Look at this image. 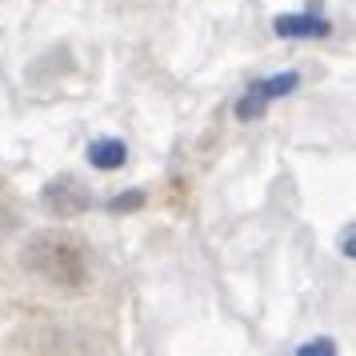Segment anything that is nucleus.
<instances>
[{
    "instance_id": "1",
    "label": "nucleus",
    "mask_w": 356,
    "mask_h": 356,
    "mask_svg": "<svg viewBox=\"0 0 356 356\" xmlns=\"http://www.w3.org/2000/svg\"><path fill=\"white\" fill-rule=\"evenodd\" d=\"M20 264L24 273H33L36 280H44L52 289L76 292L88 284V252L76 232L65 228H40L33 232L24 248H20Z\"/></svg>"
},
{
    "instance_id": "7",
    "label": "nucleus",
    "mask_w": 356,
    "mask_h": 356,
    "mask_svg": "<svg viewBox=\"0 0 356 356\" xmlns=\"http://www.w3.org/2000/svg\"><path fill=\"white\" fill-rule=\"evenodd\" d=\"M140 200H145V196H140V193H129V196H116V200H113V209H116V212H120V209H136V204H140Z\"/></svg>"
},
{
    "instance_id": "3",
    "label": "nucleus",
    "mask_w": 356,
    "mask_h": 356,
    "mask_svg": "<svg viewBox=\"0 0 356 356\" xmlns=\"http://www.w3.org/2000/svg\"><path fill=\"white\" fill-rule=\"evenodd\" d=\"M40 200H44V209L56 212V216H81L88 204H92V196H88V188H81L72 177H56L40 193Z\"/></svg>"
},
{
    "instance_id": "5",
    "label": "nucleus",
    "mask_w": 356,
    "mask_h": 356,
    "mask_svg": "<svg viewBox=\"0 0 356 356\" xmlns=\"http://www.w3.org/2000/svg\"><path fill=\"white\" fill-rule=\"evenodd\" d=\"M273 29H276V36H324L328 33V20L324 17H308V13H284V17H276L273 20Z\"/></svg>"
},
{
    "instance_id": "2",
    "label": "nucleus",
    "mask_w": 356,
    "mask_h": 356,
    "mask_svg": "<svg viewBox=\"0 0 356 356\" xmlns=\"http://www.w3.org/2000/svg\"><path fill=\"white\" fill-rule=\"evenodd\" d=\"M296 84H300V76H296V72H276V76H264V81H257V84H252V88L241 97V104H236V116H241V120H257V116L268 108V100L289 97Z\"/></svg>"
},
{
    "instance_id": "4",
    "label": "nucleus",
    "mask_w": 356,
    "mask_h": 356,
    "mask_svg": "<svg viewBox=\"0 0 356 356\" xmlns=\"http://www.w3.org/2000/svg\"><path fill=\"white\" fill-rule=\"evenodd\" d=\"M124 161H129V148H124V140H116V136H100L88 148V164L100 168V172H116V168H124Z\"/></svg>"
},
{
    "instance_id": "6",
    "label": "nucleus",
    "mask_w": 356,
    "mask_h": 356,
    "mask_svg": "<svg viewBox=\"0 0 356 356\" xmlns=\"http://www.w3.org/2000/svg\"><path fill=\"white\" fill-rule=\"evenodd\" d=\"M296 353H300V356H332V353H337V344H332L328 337H321L316 344H300Z\"/></svg>"
}]
</instances>
